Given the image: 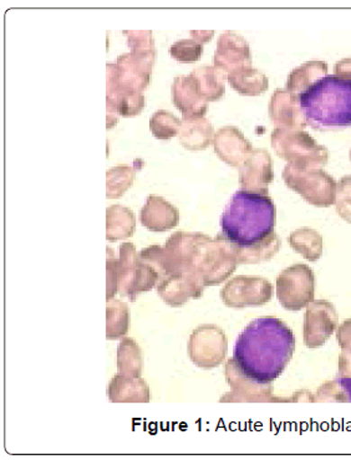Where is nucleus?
I'll use <instances>...</instances> for the list:
<instances>
[{"instance_id":"nucleus-1","label":"nucleus","mask_w":351,"mask_h":460,"mask_svg":"<svg viewBox=\"0 0 351 460\" xmlns=\"http://www.w3.org/2000/svg\"><path fill=\"white\" fill-rule=\"evenodd\" d=\"M294 349L295 338L291 327L277 317H259L237 339L232 359L246 377L266 385L284 372Z\"/></svg>"},{"instance_id":"nucleus-2","label":"nucleus","mask_w":351,"mask_h":460,"mask_svg":"<svg viewBox=\"0 0 351 460\" xmlns=\"http://www.w3.org/2000/svg\"><path fill=\"white\" fill-rule=\"evenodd\" d=\"M274 202L265 194L238 190L220 218L222 235L237 248L258 244L274 233Z\"/></svg>"},{"instance_id":"nucleus-3","label":"nucleus","mask_w":351,"mask_h":460,"mask_svg":"<svg viewBox=\"0 0 351 460\" xmlns=\"http://www.w3.org/2000/svg\"><path fill=\"white\" fill-rule=\"evenodd\" d=\"M305 121L317 131L351 128V80L328 75L299 95Z\"/></svg>"},{"instance_id":"nucleus-4","label":"nucleus","mask_w":351,"mask_h":460,"mask_svg":"<svg viewBox=\"0 0 351 460\" xmlns=\"http://www.w3.org/2000/svg\"><path fill=\"white\" fill-rule=\"evenodd\" d=\"M238 264L236 248L232 243L227 241L223 235H219L216 239L203 235L197 246L192 267L202 281L203 287H208L227 280Z\"/></svg>"},{"instance_id":"nucleus-5","label":"nucleus","mask_w":351,"mask_h":460,"mask_svg":"<svg viewBox=\"0 0 351 460\" xmlns=\"http://www.w3.org/2000/svg\"><path fill=\"white\" fill-rule=\"evenodd\" d=\"M271 144L275 154L294 167L320 168L329 160L327 147L302 129L275 128Z\"/></svg>"},{"instance_id":"nucleus-6","label":"nucleus","mask_w":351,"mask_h":460,"mask_svg":"<svg viewBox=\"0 0 351 460\" xmlns=\"http://www.w3.org/2000/svg\"><path fill=\"white\" fill-rule=\"evenodd\" d=\"M283 178L292 190L311 206L328 208L336 204L337 182L321 168H299L287 164Z\"/></svg>"},{"instance_id":"nucleus-7","label":"nucleus","mask_w":351,"mask_h":460,"mask_svg":"<svg viewBox=\"0 0 351 460\" xmlns=\"http://www.w3.org/2000/svg\"><path fill=\"white\" fill-rule=\"evenodd\" d=\"M277 296L285 310L299 311L313 303L315 275L310 267L294 264L283 270L277 278Z\"/></svg>"},{"instance_id":"nucleus-8","label":"nucleus","mask_w":351,"mask_h":460,"mask_svg":"<svg viewBox=\"0 0 351 460\" xmlns=\"http://www.w3.org/2000/svg\"><path fill=\"white\" fill-rule=\"evenodd\" d=\"M223 303L234 309L261 306L273 296V285L261 277H236L220 291Z\"/></svg>"},{"instance_id":"nucleus-9","label":"nucleus","mask_w":351,"mask_h":460,"mask_svg":"<svg viewBox=\"0 0 351 460\" xmlns=\"http://www.w3.org/2000/svg\"><path fill=\"white\" fill-rule=\"evenodd\" d=\"M336 306L327 300L309 304L304 315V343L308 349H320L338 329Z\"/></svg>"},{"instance_id":"nucleus-10","label":"nucleus","mask_w":351,"mask_h":460,"mask_svg":"<svg viewBox=\"0 0 351 460\" xmlns=\"http://www.w3.org/2000/svg\"><path fill=\"white\" fill-rule=\"evenodd\" d=\"M120 291L122 294H132V291H146L154 287L158 280V270L148 262L139 261L135 246L126 243L122 245V261L119 268Z\"/></svg>"},{"instance_id":"nucleus-11","label":"nucleus","mask_w":351,"mask_h":460,"mask_svg":"<svg viewBox=\"0 0 351 460\" xmlns=\"http://www.w3.org/2000/svg\"><path fill=\"white\" fill-rule=\"evenodd\" d=\"M191 340V356L198 366L212 368L222 364L227 353V339L222 330L216 326L200 327Z\"/></svg>"},{"instance_id":"nucleus-12","label":"nucleus","mask_w":351,"mask_h":460,"mask_svg":"<svg viewBox=\"0 0 351 460\" xmlns=\"http://www.w3.org/2000/svg\"><path fill=\"white\" fill-rule=\"evenodd\" d=\"M274 180L273 160L265 148H256L239 167V186L247 192L268 194L269 184Z\"/></svg>"},{"instance_id":"nucleus-13","label":"nucleus","mask_w":351,"mask_h":460,"mask_svg":"<svg viewBox=\"0 0 351 460\" xmlns=\"http://www.w3.org/2000/svg\"><path fill=\"white\" fill-rule=\"evenodd\" d=\"M214 66L229 74L252 66V54L246 39L237 32L226 31L220 35L214 54Z\"/></svg>"},{"instance_id":"nucleus-14","label":"nucleus","mask_w":351,"mask_h":460,"mask_svg":"<svg viewBox=\"0 0 351 460\" xmlns=\"http://www.w3.org/2000/svg\"><path fill=\"white\" fill-rule=\"evenodd\" d=\"M269 118L275 128L302 129L307 128L304 113L299 103V95L289 90H275L269 102Z\"/></svg>"},{"instance_id":"nucleus-15","label":"nucleus","mask_w":351,"mask_h":460,"mask_svg":"<svg viewBox=\"0 0 351 460\" xmlns=\"http://www.w3.org/2000/svg\"><path fill=\"white\" fill-rule=\"evenodd\" d=\"M214 151L217 155L232 167H240L255 148L234 126H224L214 135Z\"/></svg>"},{"instance_id":"nucleus-16","label":"nucleus","mask_w":351,"mask_h":460,"mask_svg":"<svg viewBox=\"0 0 351 460\" xmlns=\"http://www.w3.org/2000/svg\"><path fill=\"white\" fill-rule=\"evenodd\" d=\"M172 99L176 108L186 119H202L206 115L208 102L201 95L194 76H177L172 85Z\"/></svg>"},{"instance_id":"nucleus-17","label":"nucleus","mask_w":351,"mask_h":460,"mask_svg":"<svg viewBox=\"0 0 351 460\" xmlns=\"http://www.w3.org/2000/svg\"><path fill=\"white\" fill-rule=\"evenodd\" d=\"M226 376L234 390L233 400L230 401H273L271 384H259L246 377L230 359L226 366Z\"/></svg>"},{"instance_id":"nucleus-18","label":"nucleus","mask_w":351,"mask_h":460,"mask_svg":"<svg viewBox=\"0 0 351 460\" xmlns=\"http://www.w3.org/2000/svg\"><path fill=\"white\" fill-rule=\"evenodd\" d=\"M141 222L149 230L165 232L177 226L178 212L165 199L152 196L141 210Z\"/></svg>"},{"instance_id":"nucleus-19","label":"nucleus","mask_w":351,"mask_h":460,"mask_svg":"<svg viewBox=\"0 0 351 460\" xmlns=\"http://www.w3.org/2000/svg\"><path fill=\"white\" fill-rule=\"evenodd\" d=\"M180 144L187 150L202 151L212 144L214 129L206 119H184L178 131Z\"/></svg>"},{"instance_id":"nucleus-20","label":"nucleus","mask_w":351,"mask_h":460,"mask_svg":"<svg viewBox=\"0 0 351 460\" xmlns=\"http://www.w3.org/2000/svg\"><path fill=\"white\" fill-rule=\"evenodd\" d=\"M328 76V64L321 60H310L299 65L289 74L287 90L291 93H304L318 81Z\"/></svg>"},{"instance_id":"nucleus-21","label":"nucleus","mask_w":351,"mask_h":460,"mask_svg":"<svg viewBox=\"0 0 351 460\" xmlns=\"http://www.w3.org/2000/svg\"><path fill=\"white\" fill-rule=\"evenodd\" d=\"M191 76L196 80L201 95L207 102H219L226 93V81L229 80V75L219 67L204 65L194 70Z\"/></svg>"},{"instance_id":"nucleus-22","label":"nucleus","mask_w":351,"mask_h":460,"mask_svg":"<svg viewBox=\"0 0 351 460\" xmlns=\"http://www.w3.org/2000/svg\"><path fill=\"white\" fill-rule=\"evenodd\" d=\"M229 83L240 95L258 96L268 90V77L253 66L242 67L229 74Z\"/></svg>"},{"instance_id":"nucleus-23","label":"nucleus","mask_w":351,"mask_h":460,"mask_svg":"<svg viewBox=\"0 0 351 460\" xmlns=\"http://www.w3.org/2000/svg\"><path fill=\"white\" fill-rule=\"evenodd\" d=\"M289 245L292 251L309 261H317L323 254V236L318 230L301 228L289 235Z\"/></svg>"},{"instance_id":"nucleus-24","label":"nucleus","mask_w":351,"mask_h":460,"mask_svg":"<svg viewBox=\"0 0 351 460\" xmlns=\"http://www.w3.org/2000/svg\"><path fill=\"white\" fill-rule=\"evenodd\" d=\"M135 230V217L130 209L122 206L110 207L107 209V239L116 242L117 239L128 238Z\"/></svg>"},{"instance_id":"nucleus-25","label":"nucleus","mask_w":351,"mask_h":460,"mask_svg":"<svg viewBox=\"0 0 351 460\" xmlns=\"http://www.w3.org/2000/svg\"><path fill=\"white\" fill-rule=\"evenodd\" d=\"M236 248L237 259L242 264H256V262L266 261L277 254L281 248L279 236L273 233L266 241L258 244L248 246V248Z\"/></svg>"},{"instance_id":"nucleus-26","label":"nucleus","mask_w":351,"mask_h":460,"mask_svg":"<svg viewBox=\"0 0 351 460\" xmlns=\"http://www.w3.org/2000/svg\"><path fill=\"white\" fill-rule=\"evenodd\" d=\"M181 121L174 113L168 111H158L154 113L151 119H149V128L152 134L158 139L166 141L175 137L180 131Z\"/></svg>"},{"instance_id":"nucleus-27","label":"nucleus","mask_w":351,"mask_h":460,"mask_svg":"<svg viewBox=\"0 0 351 460\" xmlns=\"http://www.w3.org/2000/svg\"><path fill=\"white\" fill-rule=\"evenodd\" d=\"M126 37L129 38V44L131 47L132 54L144 59L154 60L156 51L154 48V37L149 31H125Z\"/></svg>"},{"instance_id":"nucleus-28","label":"nucleus","mask_w":351,"mask_h":460,"mask_svg":"<svg viewBox=\"0 0 351 460\" xmlns=\"http://www.w3.org/2000/svg\"><path fill=\"white\" fill-rule=\"evenodd\" d=\"M170 54L180 63H196L202 57L203 47L196 40H180L172 45Z\"/></svg>"},{"instance_id":"nucleus-29","label":"nucleus","mask_w":351,"mask_h":460,"mask_svg":"<svg viewBox=\"0 0 351 460\" xmlns=\"http://www.w3.org/2000/svg\"><path fill=\"white\" fill-rule=\"evenodd\" d=\"M336 207L338 216L351 225V176L343 177L338 182Z\"/></svg>"},{"instance_id":"nucleus-30","label":"nucleus","mask_w":351,"mask_h":460,"mask_svg":"<svg viewBox=\"0 0 351 460\" xmlns=\"http://www.w3.org/2000/svg\"><path fill=\"white\" fill-rule=\"evenodd\" d=\"M133 170L129 166H117L107 172V197L115 199L126 192V187L122 184V180H129L133 178Z\"/></svg>"},{"instance_id":"nucleus-31","label":"nucleus","mask_w":351,"mask_h":460,"mask_svg":"<svg viewBox=\"0 0 351 460\" xmlns=\"http://www.w3.org/2000/svg\"><path fill=\"white\" fill-rule=\"evenodd\" d=\"M347 402H351V352L343 351L339 355V371L337 377Z\"/></svg>"},{"instance_id":"nucleus-32","label":"nucleus","mask_w":351,"mask_h":460,"mask_svg":"<svg viewBox=\"0 0 351 460\" xmlns=\"http://www.w3.org/2000/svg\"><path fill=\"white\" fill-rule=\"evenodd\" d=\"M314 402H347V398L338 381L334 380L321 385L320 390L314 394Z\"/></svg>"},{"instance_id":"nucleus-33","label":"nucleus","mask_w":351,"mask_h":460,"mask_svg":"<svg viewBox=\"0 0 351 460\" xmlns=\"http://www.w3.org/2000/svg\"><path fill=\"white\" fill-rule=\"evenodd\" d=\"M337 340L343 351L351 352V319L346 320L338 327Z\"/></svg>"},{"instance_id":"nucleus-34","label":"nucleus","mask_w":351,"mask_h":460,"mask_svg":"<svg viewBox=\"0 0 351 460\" xmlns=\"http://www.w3.org/2000/svg\"><path fill=\"white\" fill-rule=\"evenodd\" d=\"M334 75L341 79L351 80V59H341L334 65Z\"/></svg>"},{"instance_id":"nucleus-35","label":"nucleus","mask_w":351,"mask_h":460,"mask_svg":"<svg viewBox=\"0 0 351 460\" xmlns=\"http://www.w3.org/2000/svg\"><path fill=\"white\" fill-rule=\"evenodd\" d=\"M213 35L214 31H191V37L194 38V40L201 44L208 43V40H211Z\"/></svg>"},{"instance_id":"nucleus-36","label":"nucleus","mask_w":351,"mask_h":460,"mask_svg":"<svg viewBox=\"0 0 351 460\" xmlns=\"http://www.w3.org/2000/svg\"><path fill=\"white\" fill-rule=\"evenodd\" d=\"M350 158H351V152H350Z\"/></svg>"}]
</instances>
